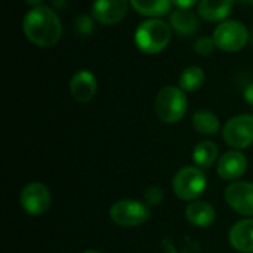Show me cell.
Returning a JSON list of instances; mask_svg holds the SVG:
<instances>
[{
	"label": "cell",
	"mask_w": 253,
	"mask_h": 253,
	"mask_svg": "<svg viewBox=\"0 0 253 253\" xmlns=\"http://www.w3.org/2000/svg\"><path fill=\"white\" fill-rule=\"evenodd\" d=\"M22 31L34 46L52 47L62 37V22L53 7L42 4L27 10L22 18Z\"/></svg>",
	"instance_id": "6da1fadb"
},
{
	"label": "cell",
	"mask_w": 253,
	"mask_h": 253,
	"mask_svg": "<svg viewBox=\"0 0 253 253\" xmlns=\"http://www.w3.org/2000/svg\"><path fill=\"white\" fill-rule=\"evenodd\" d=\"M173 30L165 19L147 18L136 27L133 42L139 52L145 55H157L169 46Z\"/></svg>",
	"instance_id": "7a4b0ae2"
},
{
	"label": "cell",
	"mask_w": 253,
	"mask_h": 253,
	"mask_svg": "<svg viewBox=\"0 0 253 253\" xmlns=\"http://www.w3.org/2000/svg\"><path fill=\"white\" fill-rule=\"evenodd\" d=\"M187 92H184L179 86L173 84L162 87L154 101V110L157 117L168 125H173L182 120L187 113Z\"/></svg>",
	"instance_id": "3957f363"
},
{
	"label": "cell",
	"mask_w": 253,
	"mask_h": 253,
	"mask_svg": "<svg viewBox=\"0 0 253 253\" xmlns=\"http://www.w3.org/2000/svg\"><path fill=\"white\" fill-rule=\"evenodd\" d=\"M212 37L219 50L227 53H236L246 47L251 34L248 27L242 21L225 19L215 27Z\"/></svg>",
	"instance_id": "277c9868"
},
{
	"label": "cell",
	"mask_w": 253,
	"mask_h": 253,
	"mask_svg": "<svg viewBox=\"0 0 253 253\" xmlns=\"http://www.w3.org/2000/svg\"><path fill=\"white\" fill-rule=\"evenodd\" d=\"M208 179L205 172L197 166H185L173 176V193L181 200H196L206 190Z\"/></svg>",
	"instance_id": "5b68a950"
},
{
	"label": "cell",
	"mask_w": 253,
	"mask_h": 253,
	"mask_svg": "<svg viewBox=\"0 0 253 253\" xmlns=\"http://www.w3.org/2000/svg\"><path fill=\"white\" fill-rule=\"evenodd\" d=\"M110 218L120 227H138L150 218V208L142 202L123 199L111 206Z\"/></svg>",
	"instance_id": "8992f818"
},
{
	"label": "cell",
	"mask_w": 253,
	"mask_h": 253,
	"mask_svg": "<svg viewBox=\"0 0 253 253\" xmlns=\"http://www.w3.org/2000/svg\"><path fill=\"white\" fill-rule=\"evenodd\" d=\"M224 141L234 150H243L253 144V114H239L222 127Z\"/></svg>",
	"instance_id": "52a82bcc"
},
{
	"label": "cell",
	"mask_w": 253,
	"mask_h": 253,
	"mask_svg": "<svg viewBox=\"0 0 253 253\" xmlns=\"http://www.w3.org/2000/svg\"><path fill=\"white\" fill-rule=\"evenodd\" d=\"M50 191L42 182L27 184L19 196L21 208L31 216H40L47 212L50 206Z\"/></svg>",
	"instance_id": "ba28073f"
},
{
	"label": "cell",
	"mask_w": 253,
	"mask_h": 253,
	"mask_svg": "<svg viewBox=\"0 0 253 253\" xmlns=\"http://www.w3.org/2000/svg\"><path fill=\"white\" fill-rule=\"evenodd\" d=\"M129 0H93L90 15L101 25H117L127 15Z\"/></svg>",
	"instance_id": "9c48e42d"
},
{
	"label": "cell",
	"mask_w": 253,
	"mask_h": 253,
	"mask_svg": "<svg viewBox=\"0 0 253 253\" xmlns=\"http://www.w3.org/2000/svg\"><path fill=\"white\" fill-rule=\"evenodd\" d=\"M225 202L240 215L253 216V182L237 181L225 188Z\"/></svg>",
	"instance_id": "30bf717a"
},
{
	"label": "cell",
	"mask_w": 253,
	"mask_h": 253,
	"mask_svg": "<svg viewBox=\"0 0 253 253\" xmlns=\"http://www.w3.org/2000/svg\"><path fill=\"white\" fill-rule=\"evenodd\" d=\"M70 93L74 101L86 104L93 99L98 90L96 76L90 70H79L70 79Z\"/></svg>",
	"instance_id": "8fae6325"
},
{
	"label": "cell",
	"mask_w": 253,
	"mask_h": 253,
	"mask_svg": "<svg viewBox=\"0 0 253 253\" xmlns=\"http://www.w3.org/2000/svg\"><path fill=\"white\" fill-rule=\"evenodd\" d=\"M248 169V159L239 150H230L218 162V175L225 181H237Z\"/></svg>",
	"instance_id": "7c38bea8"
},
{
	"label": "cell",
	"mask_w": 253,
	"mask_h": 253,
	"mask_svg": "<svg viewBox=\"0 0 253 253\" xmlns=\"http://www.w3.org/2000/svg\"><path fill=\"white\" fill-rule=\"evenodd\" d=\"M200 16L196 13L193 9H178L175 7L170 12L169 16V24L173 30L181 37H191L197 34L200 30Z\"/></svg>",
	"instance_id": "4fadbf2b"
},
{
	"label": "cell",
	"mask_w": 253,
	"mask_h": 253,
	"mask_svg": "<svg viewBox=\"0 0 253 253\" xmlns=\"http://www.w3.org/2000/svg\"><path fill=\"white\" fill-rule=\"evenodd\" d=\"M236 0H200L197 4V13L205 22H222L228 19L233 12Z\"/></svg>",
	"instance_id": "5bb4252c"
},
{
	"label": "cell",
	"mask_w": 253,
	"mask_h": 253,
	"mask_svg": "<svg viewBox=\"0 0 253 253\" xmlns=\"http://www.w3.org/2000/svg\"><path fill=\"white\" fill-rule=\"evenodd\" d=\"M231 246L242 253H253V219H242L230 230Z\"/></svg>",
	"instance_id": "9a60e30c"
},
{
	"label": "cell",
	"mask_w": 253,
	"mask_h": 253,
	"mask_svg": "<svg viewBox=\"0 0 253 253\" xmlns=\"http://www.w3.org/2000/svg\"><path fill=\"white\" fill-rule=\"evenodd\" d=\"M130 7L145 18H162L172 12V0H129Z\"/></svg>",
	"instance_id": "2e32d148"
},
{
	"label": "cell",
	"mask_w": 253,
	"mask_h": 253,
	"mask_svg": "<svg viewBox=\"0 0 253 253\" xmlns=\"http://www.w3.org/2000/svg\"><path fill=\"white\" fill-rule=\"evenodd\" d=\"M187 219L196 227H209L215 222L216 212L208 202H193L185 209Z\"/></svg>",
	"instance_id": "e0dca14e"
},
{
	"label": "cell",
	"mask_w": 253,
	"mask_h": 253,
	"mask_svg": "<svg viewBox=\"0 0 253 253\" xmlns=\"http://www.w3.org/2000/svg\"><path fill=\"white\" fill-rule=\"evenodd\" d=\"M205 80H206V74H205V70L202 67L188 65L181 71V74L178 77V86L184 92L193 93V92H197L199 89L203 87Z\"/></svg>",
	"instance_id": "ac0fdd59"
},
{
	"label": "cell",
	"mask_w": 253,
	"mask_h": 253,
	"mask_svg": "<svg viewBox=\"0 0 253 253\" xmlns=\"http://www.w3.org/2000/svg\"><path fill=\"white\" fill-rule=\"evenodd\" d=\"M191 123H193V127L202 133V135H215L219 132L221 129V123H219V119L215 113L209 111V110H199L193 114L191 117Z\"/></svg>",
	"instance_id": "d6986e66"
},
{
	"label": "cell",
	"mask_w": 253,
	"mask_h": 253,
	"mask_svg": "<svg viewBox=\"0 0 253 253\" xmlns=\"http://www.w3.org/2000/svg\"><path fill=\"white\" fill-rule=\"evenodd\" d=\"M218 159V145L212 141H200L193 150V160L200 169L211 168Z\"/></svg>",
	"instance_id": "ffe728a7"
},
{
	"label": "cell",
	"mask_w": 253,
	"mask_h": 253,
	"mask_svg": "<svg viewBox=\"0 0 253 253\" xmlns=\"http://www.w3.org/2000/svg\"><path fill=\"white\" fill-rule=\"evenodd\" d=\"M95 22L96 21L93 19L92 15L82 13L74 19L73 30L79 37H87V36L93 34V31H95Z\"/></svg>",
	"instance_id": "44dd1931"
},
{
	"label": "cell",
	"mask_w": 253,
	"mask_h": 253,
	"mask_svg": "<svg viewBox=\"0 0 253 253\" xmlns=\"http://www.w3.org/2000/svg\"><path fill=\"white\" fill-rule=\"evenodd\" d=\"M194 52L200 56H211L218 47L215 44V40L212 36H200L197 37V40L194 42Z\"/></svg>",
	"instance_id": "7402d4cb"
},
{
	"label": "cell",
	"mask_w": 253,
	"mask_h": 253,
	"mask_svg": "<svg viewBox=\"0 0 253 253\" xmlns=\"http://www.w3.org/2000/svg\"><path fill=\"white\" fill-rule=\"evenodd\" d=\"M144 199H145V205H148V206H157L162 202V199H163V191L159 187H150L145 191Z\"/></svg>",
	"instance_id": "603a6c76"
},
{
	"label": "cell",
	"mask_w": 253,
	"mask_h": 253,
	"mask_svg": "<svg viewBox=\"0 0 253 253\" xmlns=\"http://www.w3.org/2000/svg\"><path fill=\"white\" fill-rule=\"evenodd\" d=\"M199 1L200 0H172L173 6L178 9H193L199 4Z\"/></svg>",
	"instance_id": "cb8c5ba5"
},
{
	"label": "cell",
	"mask_w": 253,
	"mask_h": 253,
	"mask_svg": "<svg viewBox=\"0 0 253 253\" xmlns=\"http://www.w3.org/2000/svg\"><path fill=\"white\" fill-rule=\"evenodd\" d=\"M243 96H245V101H246L249 105H253V82L252 83H249V84L245 87Z\"/></svg>",
	"instance_id": "d4e9b609"
},
{
	"label": "cell",
	"mask_w": 253,
	"mask_h": 253,
	"mask_svg": "<svg viewBox=\"0 0 253 253\" xmlns=\"http://www.w3.org/2000/svg\"><path fill=\"white\" fill-rule=\"evenodd\" d=\"M44 0H25V3L30 6V7H37V6H42Z\"/></svg>",
	"instance_id": "484cf974"
},
{
	"label": "cell",
	"mask_w": 253,
	"mask_h": 253,
	"mask_svg": "<svg viewBox=\"0 0 253 253\" xmlns=\"http://www.w3.org/2000/svg\"><path fill=\"white\" fill-rule=\"evenodd\" d=\"M53 1V4L56 6V7H59V9H62L64 6H65V0H52Z\"/></svg>",
	"instance_id": "4316f807"
},
{
	"label": "cell",
	"mask_w": 253,
	"mask_h": 253,
	"mask_svg": "<svg viewBox=\"0 0 253 253\" xmlns=\"http://www.w3.org/2000/svg\"><path fill=\"white\" fill-rule=\"evenodd\" d=\"M237 3H245V4H251L253 6V0H236Z\"/></svg>",
	"instance_id": "83f0119b"
},
{
	"label": "cell",
	"mask_w": 253,
	"mask_h": 253,
	"mask_svg": "<svg viewBox=\"0 0 253 253\" xmlns=\"http://www.w3.org/2000/svg\"><path fill=\"white\" fill-rule=\"evenodd\" d=\"M84 253H101V252H96V251H87V252Z\"/></svg>",
	"instance_id": "f1b7e54d"
},
{
	"label": "cell",
	"mask_w": 253,
	"mask_h": 253,
	"mask_svg": "<svg viewBox=\"0 0 253 253\" xmlns=\"http://www.w3.org/2000/svg\"><path fill=\"white\" fill-rule=\"evenodd\" d=\"M251 40H252V44H253V33L251 34Z\"/></svg>",
	"instance_id": "f546056e"
}]
</instances>
